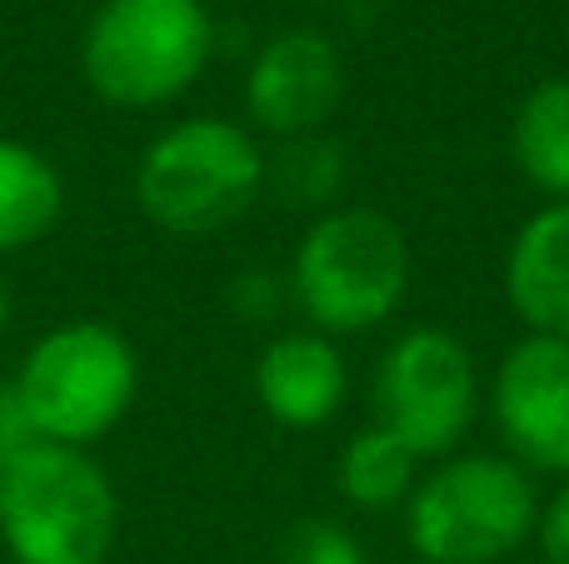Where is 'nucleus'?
<instances>
[{"instance_id": "3", "label": "nucleus", "mask_w": 569, "mask_h": 564, "mask_svg": "<svg viewBox=\"0 0 569 564\" xmlns=\"http://www.w3.org/2000/svg\"><path fill=\"white\" fill-rule=\"evenodd\" d=\"M266 190V150L246 125L190 115L166 125L136 160V205L166 235H216L250 215Z\"/></svg>"}, {"instance_id": "10", "label": "nucleus", "mask_w": 569, "mask_h": 564, "mask_svg": "<svg viewBox=\"0 0 569 564\" xmlns=\"http://www.w3.org/2000/svg\"><path fill=\"white\" fill-rule=\"evenodd\" d=\"M350 370L330 335L290 330L276 335L256 360V400L280 430H320L340 415Z\"/></svg>"}, {"instance_id": "16", "label": "nucleus", "mask_w": 569, "mask_h": 564, "mask_svg": "<svg viewBox=\"0 0 569 564\" xmlns=\"http://www.w3.org/2000/svg\"><path fill=\"white\" fill-rule=\"evenodd\" d=\"M280 564H365V550L335 520H305L284 540Z\"/></svg>"}, {"instance_id": "6", "label": "nucleus", "mask_w": 569, "mask_h": 564, "mask_svg": "<svg viewBox=\"0 0 569 564\" xmlns=\"http://www.w3.org/2000/svg\"><path fill=\"white\" fill-rule=\"evenodd\" d=\"M535 525V480L510 455H455L405 500V540L425 564H500Z\"/></svg>"}, {"instance_id": "7", "label": "nucleus", "mask_w": 569, "mask_h": 564, "mask_svg": "<svg viewBox=\"0 0 569 564\" xmlns=\"http://www.w3.org/2000/svg\"><path fill=\"white\" fill-rule=\"evenodd\" d=\"M375 425L390 430L400 445H410L420 460L450 455L475 425L480 410V375L465 340L450 330L415 325L380 355L370 390Z\"/></svg>"}, {"instance_id": "18", "label": "nucleus", "mask_w": 569, "mask_h": 564, "mask_svg": "<svg viewBox=\"0 0 569 564\" xmlns=\"http://www.w3.org/2000/svg\"><path fill=\"white\" fill-rule=\"evenodd\" d=\"M30 440H36V435H30V425H26V415H20L16 395H10V385H0V470H6L10 460L30 445Z\"/></svg>"}, {"instance_id": "12", "label": "nucleus", "mask_w": 569, "mask_h": 564, "mask_svg": "<svg viewBox=\"0 0 569 564\" xmlns=\"http://www.w3.org/2000/svg\"><path fill=\"white\" fill-rule=\"evenodd\" d=\"M66 215V180L46 150L0 135V260L40 245Z\"/></svg>"}, {"instance_id": "19", "label": "nucleus", "mask_w": 569, "mask_h": 564, "mask_svg": "<svg viewBox=\"0 0 569 564\" xmlns=\"http://www.w3.org/2000/svg\"><path fill=\"white\" fill-rule=\"evenodd\" d=\"M6 325H10V290H6V280H0V335H6Z\"/></svg>"}, {"instance_id": "2", "label": "nucleus", "mask_w": 569, "mask_h": 564, "mask_svg": "<svg viewBox=\"0 0 569 564\" xmlns=\"http://www.w3.org/2000/svg\"><path fill=\"white\" fill-rule=\"evenodd\" d=\"M10 395L36 440L90 450L136 405L140 355L110 320H60L20 355Z\"/></svg>"}, {"instance_id": "17", "label": "nucleus", "mask_w": 569, "mask_h": 564, "mask_svg": "<svg viewBox=\"0 0 569 564\" xmlns=\"http://www.w3.org/2000/svg\"><path fill=\"white\" fill-rule=\"evenodd\" d=\"M545 564H569V480L555 490V500L540 510V525H535Z\"/></svg>"}, {"instance_id": "8", "label": "nucleus", "mask_w": 569, "mask_h": 564, "mask_svg": "<svg viewBox=\"0 0 569 564\" xmlns=\"http://www.w3.org/2000/svg\"><path fill=\"white\" fill-rule=\"evenodd\" d=\"M490 405L515 465L569 480V340L525 335L510 345Z\"/></svg>"}, {"instance_id": "14", "label": "nucleus", "mask_w": 569, "mask_h": 564, "mask_svg": "<svg viewBox=\"0 0 569 564\" xmlns=\"http://www.w3.org/2000/svg\"><path fill=\"white\" fill-rule=\"evenodd\" d=\"M335 480H340V495L350 500L355 510H395L410 500V490L420 485V455L410 445L390 435V430L370 425L360 435H350V445L340 450V465H335Z\"/></svg>"}, {"instance_id": "5", "label": "nucleus", "mask_w": 569, "mask_h": 564, "mask_svg": "<svg viewBox=\"0 0 569 564\" xmlns=\"http://www.w3.org/2000/svg\"><path fill=\"white\" fill-rule=\"evenodd\" d=\"M410 290V240L365 205L325 210L290 260V295L320 335H365L395 320Z\"/></svg>"}, {"instance_id": "9", "label": "nucleus", "mask_w": 569, "mask_h": 564, "mask_svg": "<svg viewBox=\"0 0 569 564\" xmlns=\"http://www.w3.org/2000/svg\"><path fill=\"white\" fill-rule=\"evenodd\" d=\"M345 95V60L320 30H280L246 70V115L280 140L320 135Z\"/></svg>"}, {"instance_id": "1", "label": "nucleus", "mask_w": 569, "mask_h": 564, "mask_svg": "<svg viewBox=\"0 0 569 564\" xmlns=\"http://www.w3.org/2000/svg\"><path fill=\"white\" fill-rule=\"evenodd\" d=\"M120 495L90 450L30 440L0 470V550L10 564H106Z\"/></svg>"}, {"instance_id": "15", "label": "nucleus", "mask_w": 569, "mask_h": 564, "mask_svg": "<svg viewBox=\"0 0 569 564\" xmlns=\"http://www.w3.org/2000/svg\"><path fill=\"white\" fill-rule=\"evenodd\" d=\"M345 180V155L335 140L325 135H300V140H284L280 155L266 160V185L280 190L284 205H330L335 190Z\"/></svg>"}, {"instance_id": "4", "label": "nucleus", "mask_w": 569, "mask_h": 564, "mask_svg": "<svg viewBox=\"0 0 569 564\" xmlns=\"http://www.w3.org/2000/svg\"><path fill=\"white\" fill-rule=\"evenodd\" d=\"M216 56L206 0H100L80 36V75L116 110L176 105Z\"/></svg>"}, {"instance_id": "11", "label": "nucleus", "mask_w": 569, "mask_h": 564, "mask_svg": "<svg viewBox=\"0 0 569 564\" xmlns=\"http://www.w3.org/2000/svg\"><path fill=\"white\" fill-rule=\"evenodd\" d=\"M505 300L530 335L569 340V200H550L515 230Z\"/></svg>"}, {"instance_id": "20", "label": "nucleus", "mask_w": 569, "mask_h": 564, "mask_svg": "<svg viewBox=\"0 0 569 564\" xmlns=\"http://www.w3.org/2000/svg\"><path fill=\"white\" fill-rule=\"evenodd\" d=\"M410 564H425V560H410Z\"/></svg>"}, {"instance_id": "13", "label": "nucleus", "mask_w": 569, "mask_h": 564, "mask_svg": "<svg viewBox=\"0 0 569 564\" xmlns=\"http://www.w3.org/2000/svg\"><path fill=\"white\" fill-rule=\"evenodd\" d=\"M510 150L520 175L540 195L569 200V75L540 80L520 100L510 125Z\"/></svg>"}]
</instances>
